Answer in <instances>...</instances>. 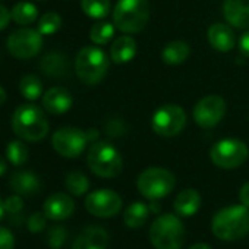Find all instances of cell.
<instances>
[{"mask_svg": "<svg viewBox=\"0 0 249 249\" xmlns=\"http://www.w3.org/2000/svg\"><path fill=\"white\" fill-rule=\"evenodd\" d=\"M185 234V226L175 214L157 217L150 229V240L156 249H180Z\"/></svg>", "mask_w": 249, "mask_h": 249, "instance_id": "cell-6", "label": "cell"}, {"mask_svg": "<svg viewBox=\"0 0 249 249\" xmlns=\"http://www.w3.org/2000/svg\"><path fill=\"white\" fill-rule=\"evenodd\" d=\"M150 205L144 204V202H134L131 204L123 213V221L128 227L131 229H140L145 224L148 215H150Z\"/></svg>", "mask_w": 249, "mask_h": 249, "instance_id": "cell-23", "label": "cell"}, {"mask_svg": "<svg viewBox=\"0 0 249 249\" xmlns=\"http://www.w3.org/2000/svg\"><path fill=\"white\" fill-rule=\"evenodd\" d=\"M207 38H208L210 46L213 49H215L217 52H221V53L230 52L236 44V38H234L231 28L229 25H224V24L211 25L208 28Z\"/></svg>", "mask_w": 249, "mask_h": 249, "instance_id": "cell-19", "label": "cell"}, {"mask_svg": "<svg viewBox=\"0 0 249 249\" xmlns=\"http://www.w3.org/2000/svg\"><path fill=\"white\" fill-rule=\"evenodd\" d=\"M19 92L28 101H36L43 95V82L36 75H25L19 81Z\"/></svg>", "mask_w": 249, "mask_h": 249, "instance_id": "cell-26", "label": "cell"}, {"mask_svg": "<svg viewBox=\"0 0 249 249\" xmlns=\"http://www.w3.org/2000/svg\"><path fill=\"white\" fill-rule=\"evenodd\" d=\"M6 159L12 166H24L30 159V151L21 140H14L6 145Z\"/></svg>", "mask_w": 249, "mask_h": 249, "instance_id": "cell-27", "label": "cell"}, {"mask_svg": "<svg viewBox=\"0 0 249 249\" xmlns=\"http://www.w3.org/2000/svg\"><path fill=\"white\" fill-rule=\"evenodd\" d=\"M137 54V43L131 36H122L116 38L110 47V59L117 63H129Z\"/></svg>", "mask_w": 249, "mask_h": 249, "instance_id": "cell-20", "label": "cell"}, {"mask_svg": "<svg viewBox=\"0 0 249 249\" xmlns=\"http://www.w3.org/2000/svg\"><path fill=\"white\" fill-rule=\"evenodd\" d=\"M47 223V215L44 213H34L27 220V227L31 233H40L44 230Z\"/></svg>", "mask_w": 249, "mask_h": 249, "instance_id": "cell-33", "label": "cell"}, {"mask_svg": "<svg viewBox=\"0 0 249 249\" xmlns=\"http://www.w3.org/2000/svg\"><path fill=\"white\" fill-rule=\"evenodd\" d=\"M87 164L89 170L103 179H113L120 175L123 160L114 145L104 141L94 142L87 154Z\"/></svg>", "mask_w": 249, "mask_h": 249, "instance_id": "cell-4", "label": "cell"}, {"mask_svg": "<svg viewBox=\"0 0 249 249\" xmlns=\"http://www.w3.org/2000/svg\"><path fill=\"white\" fill-rule=\"evenodd\" d=\"M15 248V237L11 230L0 227V249H14Z\"/></svg>", "mask_w": 249, "mask_h": 249, "instance_id": "cell-35", "label": "cell"}, {"mask_svg": "<svg viewBox=\"0 0 249 249\" xmlns=\"http://www.w3.org/2000/svg\"><path fill=\"white\" fill-rule=\"evenodd\" d=\"M84 14L92 19H103L110 11V0H81Z\"/></svg>", "mask_w": 249, "mask_h": 249, "instance_id": "cell-29", "label": "cell"}, {"mask_svg": "<svg viewBox=\"0 0 249 249\" xmlns=\"http://www.w3.org/2000/svg\"><path fill=\"white\" fill-rule=\"evenodd\" d=\"M213 234L226 242L245 237L249 233V208L245 205H230L220 210L211 221Z\"/></svg>", "mask_w": 249, "mask_h": 249, "instance_id": "cell-2", "label": "cell"}, {"mask_svg": "<svg viewBox=\"0 0 249 249\" xmlns=\"http://www.w3.org/2000/svg\"><path fill=\"white\" fill-rule=\"evenodd\" d=\"M239 199L242 202V205L249 208V182L243 183V186L239 191Z\"/></svg>", "mask_w": 249, "mask_h": 249, "instance_id": "cell-38", "label": "cell"}, {"mask_svg": "<svg viewBox=\"0 0 249 249\" xmlns=\"http://www.w3.org/2000/svg\"><path fill=\"white\" fill-rule=\"evenodd\" d=\"M113 36H114V27L108 22H98L92 25L89 31V38L97 46L107 44L113 38Z\"/></svg>", "mask_w": 249, "mask_h": 249, "instance_id": "cell-30", "label": "cell"}, {"mask_svg": "<svg viewBox=\"0 0 249 249\" xmlns=\"http://www.w3.org/2000/svg\"><path fill=\"white\" fill-rule=\"evenodd\" d=\"M11 189L21 195V196H33L40 192L41 189V180L40 178L30 170H21L15 172L9 179Z\"/></svg>", "mask_w": 249, "mask_h": 249, "instance_id": "cell-18", "label": "cell"}, {"mask_svg": "<svg viewBox=\"0 0 249 249\" xmlns=\"http://www.w3.org/2000/svg\"><path fill=\"white\" fill-rule=\"evenodd\" d=\"M239 50L242 52L243 56L249 57V31L242 34V37L239 40Z\"/></svg>", "mask_w": 249, "mask_h": 249, "instance_id": "cell-37", "label": "cell"}, {"mask_svg": "<svg viewBox=\"0 0 249 249\" xmlns=\"http://www.w3.org/2000/svg\"><path fill=\"white\" fill-rule=\"evenodd\" d=\"M249 157L248 145L236 138H226L217 141L210 151L211 161L220 169H236L240 167Z\"/></svg>", "mask_w": 249, "mask_h": 249, "instance_id": "cell-8", "label": "cell"}, {"mask_svg": "<svg viewBox=\"0 0 249 249\" xmlns=\"http://www.w3.org/2000/svg\"><path fill=\"white\" fill-rule=\"evenodd\" d=\"M6 170H8V164H6L5 159L0 157V178H2L6 173Z\"/></svg>", "mask_w": 249, "mask_h": 249, "instance_id": "cell-39", "label": "cell"}, {"mask_svg": "<svg viewBox=\"0 0 249 249\" xmlns=\"http://www.w3.org/2000/svg\"><path fill=\"white\" fill-rule=\"evenodd\" d=\"M75 211L73 199L66 194H53L44 202V214L54 221H63L69 218Z\"/></svg>", "mask_w": 249, "mask_h": 249, "instance_id": "cell-15", "label": "cell"}, {"mask_svg": "<svg viewBox=\"0 0 249 249\" xmlns=\"http://www.w3.org/2000/svg\"><path fill=\"white\" fill-rule=\"evenodd\" d=\"M88 142H89L88 131L85 132L75 126L59 128L52 137V147L59 156L66 159L79 157L87 148Z\"/></svg>", "mask_w": 249, "mask_h": 249, "instance_id": "cell-10", "label": "cell"}, {"mask_svg": "<svg viewBox=\"0 0 249 249\" xmlns=\"http://www.w3.org/2000/svg\"><path fill=\"white\" fill-rule=\"evenodd\" d=\"M150 19L148 0H119L113 11L116 28L126 34L141 33Z\"/></svg>", "mask_w": 249, "mask_h": 249, "instance_id": "cell-3", "label": "cell"}, {"mask_svg": "<svg viewBox=\"0 0 249 249\" xmlns=\"http://www.w3.org/2000/svg\"><path fill=\"white\" fill-rule=\"evenodd\" d=\"M11 17H12V21L17 25L27 27V25H31V24H34L37 21V18H38V9L31 2H18L12 8Z\"/></svg>", "mask_w": 249, "mask_h": 249, "instance_id": "cell-25", "label": "cell"}, {"mask_svg": "<svg viewBox=\"0 0 249 249\" xmlns=\"http://www.w3.org/2000/svg\"><path fill=\"white\" fill-rule=\"evenodd\" d=\"M6 98H8V95H6L5 88H3V87H0V107H2V106L6 103Z\"/></svg>", "mask_w": 249, "mask_h": 249, "instance_id": "cell-40", "label": "cell"}, {"mask_svg": "<svg viewBox=\"0 0 249 249\" xmlns=\"http://www.w3.org/2000/svg\"><path fill=\"white\" fill-rule=\"evenodd\" d=\"M66 239H68V231H66V227L63 226H53L47 231V236H46L47 245L52 249H60L65 245Z\"/></svg>", "mask_w": 249, "mask_h": 249, "instance_id": "cell-32", "label": "cell"}, {"mask_svg": "<svg viewBox=\"0 0 249 249\" xmlns=\"http://www.w3.org/2000/svg\"><path fill=\"white\" fill-rule=\"evenodd\" d=\"M40 69L47 76L59 78V76H65L68 73L69 63H68V59L63 54H60V53H49L40 60Z\"/></svg>", "mask_w": 249, "mask_h": 249, "instance_id": "cell-22", "label": "cell"}, {"mask_svg": "<svg viewBox=\"0 0 249 249\" xmlns=\"http://www.w3.org/2000/svg\"><path fill=\"white\" fill-rule=\"evenodd\" d=\"M186 126V113L178 104H164L159 107L151 119L153 131L164 138L179 135Z\"/></svg>", "mask_w": 249, "mask_h": 249, "instance_id": "cell-9", "label": "cell"}, {"mask_svg": "<svg viewBox=\"0 0 249 249\" xmlns=\"http://www.w3.org/2000/svg\"><path fill=\"white\" fill-rule=\"evenodd\" d=\"M73 98L63 87H53L43 94V108L50 114H63L71 110Z\"/></svg>", "mask_w": 249, "mask_h": 249, "instance_id": "cell-14", "label": "cell"}, {"mask_svg": "<svg viewBox=\"0 0 249 249\" xmlns=\"http://www.w3.org/2000/svg\"><path fill=\"white\" fill-rule=\"evenodd\" d=\"M108 234L101 226H88L75 239L72 249H107Z\"/></svg>", "mask_w": 249, "mask_h": 249, "instance_id": "cell-16", "label": "cell"}, {"mask_svg": "<svg viewBox=\"0 0 249 249\" xmlns=\"http://www.w3.org/2000/svg\"><path fill=\"white\" fill-rule=\"evenodd\" d=\"M189 249H211V246H208L207 243H202V242H198L195 245H192Z\"/></svg>", "mask_w": 249, "mask_h": 249, "instance_id": "cell-41", "label": "cell"}, {"mask_svg": "<svg viewBox=\"0 0 249 249\" xmlns=\"http://www.w3.org/2000/svg\"><path fill=\"white\" fill-rule=\"evenodd\" d=\"M85 208L89 214L108 218L116 215L122 208V198L119 194L110 189H98L87 195L85 198Z\"/></svg>", "mask_w": 249, "mask_h": 249, "instance_id": "cell-13", "label": "cell"}, {"mask_svg": "<svg viewBox=\"0 0 249 249\" xmlns=\"http://www.w3.org/2000/svg\"><path fill=\"white\" fill-rule=\"evenodd\" d=\"M43 36L38 30L19 28L14 31L6 41L8 52L19 60H27L37 56L43 49Z\"/></svg>", "mask_w": 249, "mask_h": 249, "instance_id": "cell-11", "label": "cell"}, {"mask_svg": "<svg viewBox=\"0 0 249 249\" xmlns=\"http://www.w3.org/2000/svg\"><path fill=\"white\" fill-rule=\"evenodd\" d=\"M65 186L69 194H72L75 196H82L89 189V180L81 172H71V173H68V176L65 179Z\"/></svg>", "mask_w": 249, "mask_h": 249, "instance_id": "cell-28", "label": "cell"}, {"mask_svg": "<svg viewBox=\"0 0 249 249\" xmlns=\"http://www.w3.org/2000/svg\"><path fill=\"white\" fill-rule=\"evenodd\" d=\"M14 134L28 142H38L49 134V120L41 107L33 103H25L17 107L12 114Z\"/></svg>", "mask_w": 249, "mask_h": 249, "instance_id": "cell-1", "label": "cell"}, {"mask_svg": "<svg viewBox=\"0 0 249 249\" xmlns=\"http://www.w3.org/2000/svg\"><path fill=\"white\" fill-rule=\"evenodd\" d=\"M191 54V47L180 40L169 43L163 52H161V59L167 65H182Z\"/></svg>", "mask_w": 249, "mask_h": 249, "instance_id": "cell-24", "label": "cell"}, {"mask_svg": "<svg viewBox=\"0 0 249 249\" xmlns=\"http://www.w3.org/2000/svg\"><path fill=\"white\" fill-rule=\"evenodd\" d=\"M62 27V18L57 12H47L38 19L37 30L41 33V36H52L57 33Z\"/></svg>", "mask_w": 249, "mask_h": 249, "instance_id": "cell-31", "label": "cell"}, {"mask_svg": "<svg viewBox=\"0 0 249 249\" xmlns=\"http://www.w3.org/2000/svg\"><path fill=\"white\" fill-rule=\"evenodd\" d=\"M11 19H12L11 11H8V8H5L2 3H0V31H3L5 28H8Z\"/></svg>", "mask_w": 249, "mask_h": 249, "instance_id": "cell-36", "label": "cell"}, {"mask_svg": "<svg viewBox=\"0 0 249 249\" xmlns=\"http://www.w3.org/2000/svg\"><path fill=\"white\" fill-rule=\"evenodd\" d=\"M3 202H5V210H6V213H9V214H12V215L21 213L22 208H24V201H22L21 195H18V194L8 196Z\"/></svg>", "mask_w": 249, "mask_h": 249, "instance_id": "cell-34", "label": "cell"}, {"mask_svg": "<svg viewBox=\"0 0 249 249\" xmlns=\"http://www.w3.org/2000/svg\"><path fill=\"white\" fill-rule=\"evenodd\" d=\"M5 202L2 201V198H0V218H2L3 217V214H5Z\"/></svg>", "mask_w": 249, "mask_h": 249, "instance_id": "cell-42", "label": "cell"}, {"mask_svg": "<svg viewBox=\"0 0 249 249\" xmlns=\"http://www.w3.org/2000/svg\"><path fill=\"white\" fill-rule=\"evenodd\" d=\"M108 71V57L107 54L95 47L85 46L79 50L75 59V72L76 76L85 85L100 84Z\"/></svg>", "mask_w": 249, "mask_h": 249, "instance_id": "cell-5", "label": "cell"}, {"mask_svg": "<svg viewBox=\"0 0 249 249\" xmlns=\"http://www.w3.org/2000/svg\"><path fill=\"white\" fill-rule=\"evenodd\" d=\"M175 185L176 179L173 173L163 167H150L144 170L137 180L140 194L150 201L167 196L175 189Z\"/></svg>", "mask_w": 249, "mask_h": 249, "instance_id": "cell-7", "label": "cell"}, {"mask_svg": "<svg viewBox=\"0 0 249 249\" xmlns=\"http://www.w3.org/2000/svg\"><path fill=\"white\" fill-rule=\"evenodd\" d=\"M194 120L198 126L211 129L221 122L226 114V101L220 95H207L194 107Z\"/></svg>", "mask_w": 249, "mask_h": 249, "instance_id": "cell-12", "label": "cell"}, {"mask_svg": "<svg viewBox=\"0 0 249 249\" xmlns=\"http://www.w3.org/2000/svg\"><path fill=\"white\" fill-rule=\"evenodd\" d=\"M223 15L229 25L234 28L249 27V0H224Z\"/></svg>", "mask_w": 249, "mask_h": 249, "instance_id": "cell-17", "label": "cell"}, {"mask_svg": "<svg viewBox=\"0 0 249 249\" xmlns=\"http://www.w3.org/2000/svg\"><path fill=\"white\" fill-rule=\"evenodd\" d=\"M175 211L180 217L194 215L201 207V195L195 189H183L175 199Z\"/></svg>", "mask_w": 249, "mask_h": 249, "instance_id": "cell-21", "label": "cell"}]
</instances>
